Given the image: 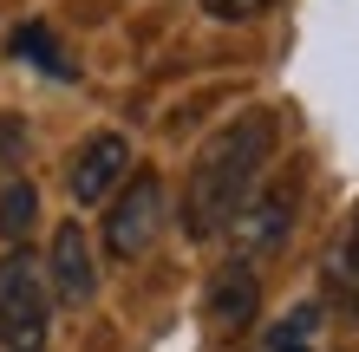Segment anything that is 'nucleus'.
I'll return each mask as SVG.
<instances>
[{
  "label": "nucleus",
  "instance_id": "423d86ee",
  "mask_svg": "<svg viewBox=\"0 0 359 352\" xmlns=\"http://www.w3.org/2000/svg\"><path fill=\"white\" fill-rule=\"evenodd\" d=\"M209 326L216 333H248V320H255V307H262V281H255V267L248 261H229L216 281H209Z\"/></svg>",
  "mask_w": 359,
  "mask_h": 352
},
{
  "label": "nucleus",
  "instance_id": "20e7f679",
  "mask_svg": "<svg viewBox=\"0 0 359 352\" xmlns=\"http://www.w3.org/2000/svg\"><path fill=\"white\" fill-rule=\"evenodd\" d=\"M124 176H131V137L98 131V137H86V143L72 150L66 190H72V202H104V196H111Z\"/></svg>",
  "mask_w": 359,
  "mask_h": 352
},
{
  "label": "nucleus",
  "instance_id": "1a4fd4ad",
  "mask_svg": "<svg viewBox=\"0 0 359 352\" xmlns=\"http://www.w3.org/2000/svg\"><path fill=\"white\" fill-rule=\"evenodd\" d=\"M33 216H39V196H33V183L27 176H7V190H0V235H27L33 229Z\"/></svg>",
  "mask_w": 359,
  "mask_h": 352
},
{
  "label": "nucleus",
  "instance_id": "39448f33",
  "mask_svg": "<svg viewBox=\"0 0 359 352\" xmlns=\"http://www.w3.org/2000/svg\"><path fill=\"white\" fill-rule=\"evenodd\" d=\"M46 287H53L66 307H86V300L98 294V267H92V248H86V229H79V222H59V229H53Z\"/></svg>",
  "mask_w": 359,
  "mask_h": 352
},
{
  "label": "nucleus",
  "instance_id": "f8f14e48",
  "mask_svg": "<svg viewBox=\"0 0 359 352\" xmlns=\"http://www.w3.org/2000/svg\"><path fill=\"white\" fill-rule=\"evenodd\" d=\"M203 7L216 13V20H255V13L274 7V0H203Z\"/></svg>",
  "mask_w": 359,
  "mask_h": 352
},
{
  "label": "nucleus",
  "instance_id": "f257e3e1",
  "mask_svg": "<svg viewBox=\"0 0 359 352\" xmlns=\"http://www.w3.org/2000/svg\"><path fill=\"white\" fill-rule=\"evenodd\" d=\"M268 150H274V111H248L236 124H222L196 150L189 183H183V229L196 241H209L216 229L236 222V209L248 202V190H255Z\"/></svg>",
  "mask_w": 359,
  "mask_h": 352
},
{
  "label": "nucleus",
  "instance_id": "f03ea898",
  "mask_svg": "<svg viewBox=\"0 0 359 352\" xmlns=\"http://www.w3.org/2000/svg\"><path fill=\"white\" fill-rule=\"evenodd\" d=\"M46 314H53V287L27 248H13L0 261V346L7 352H39L46 339Z\"/></svg>",
  "mask_w": 359,
  "mask_h": 352
},
{
  "label": "nucleus",
  "instance_id": "9d476101",
  "mask_svg": "<svg viewBox=\"0 0 359 352\" xmlns=\"http://www.w3.org/2000/svg\"><path fill=\"white\" fill-rule=\"evenodd\" d=\"M313 326H320V307H294L268 333V352H313Z\"/></svg>",
  "mask_w": 359,
  "mask_h": 352
},
{
  "label": "nucleus",
  "instance_id": "6e6552de",
  "mask_svg": "<svg viewBox=\"0 0 359 352\" xmlns=\"http://www.w3.org/2000/svg\"><path fill=\"white\" fill-rule=\"evenodd\" d=\"M13 52H20V59H33L46 78H79V72H72V59H66V46H59V39L39 27V20H27V27L13 33Z\"/></svg>",
  "mask_w": 359,
  "mask_h": 352
},
{
  "label": "nucleus",
  "instance_id": "0eeeda50",
  "mask_svg": "<svg viewBox=\"0 0 359 352\" xmlns=\"http://www.w3.org/2000/svg\"><path fill=\"white\" fill-rule=\"evenodd\" d=\"M287 229H294V196L274 190L262 202H248V209H236V255L262 261V255H274V248L287 241Z\"/></svg>",
  "mask_w": 359,
  "mask_h": 352
},
{
  "label": "nucleus",
  "instance_id": "7ed1b4c3",
  "mask_svg": "<svg viewBox=\"0 0 359 352\" xmlns=\"http://www.w3.org/2000/svg\"><path fill=\"white\" fill-rule=\"evenodd\" d=\"M163 229V183L151 170H131L124 190L111 196V216H104V255L111 261H137L144 248Z\"/></svg>",
  "mask_w": 359,
  "mask_h": 352
},
{
  "label": "nucleus",
  "instance_id": "9b49d317",
  "mask_svg": "<svg viewBox=\"0 0 359 352\" xmlns=\"http://www.w3.org/2000/svg\"><path fill=\"white\" fill-rule=\"evenodd\" d=\"M20 157H27V124L0 118V163H20Z\"/></svg>",
  "mask_w": 359,
  "mask_h": 352
},
{
  "label": "nucleus",
  "instance_id": "ddd939ff",
  "mask_svg": "<svg viewBox=\"0 0 359 352\" xmlns=\"http://www.w3.org/2000/svg\"><path fill=\"white\" fill-rule=\"evenodd\" d=\"M340 267H346V281H359V222H353V241H346V261Z\"/></svg>",
  "mask_w": 359,
  "mask_h": 352
}]
</instances>
